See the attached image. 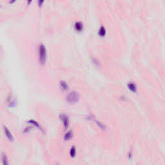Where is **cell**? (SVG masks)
<instances>
[{"label":"cell","instance_id":"cell-1","mask_svg":"<svg viewBox=\"0 0 165 165\" xmlns=\"http://www.w3.org/2000/svg\"><path fill=\"white\" fill-rule=\"evenodd\" d=\"M38 51H39V60L40 64H44L46 60V50L45 45H42V44L39 45Z\"/></svg>","mask_w":165,"mask_h":165},{"label":"cell","instance_id":"cell-2","mask_svg":"<svg viewBox=\"0 0 165 165\" xmlns=\"http://www.w3.org/2000/svg\"><path fill=\"white\" fill-rule=\"evenodd\" d=\"M79 99V95L75 92H70L67 97V101L70 103H75Z\"/></svg>","mask_w":165,"mask_h":165},{"label":"cell","instance_id":"cell-3","mask_svg":"<svg viewBox=\"0 0 165 165\" xmlns=\"http://www.w3.org/2000/svg\"><path fill=\"white\" fill-rule=\"evenodd\" d=\"M60 118H61V120L63 121L64 128H65V129H67L68 126V123H69L68 116L65 115V114H61L60 115Z\"/></svg>","mask_w":165,"mask_h":165},{"label":"cell","instance_id":"cell-4","mask_svg":"<svg viewBox=\"0 0 165 165\" xmlns=\"http://www.w3.org/2000/svg\"><path fill=\"white\" fill-rule=\"evenodd\" d=\"M74 27H75V31L77 32H82V30H83V25H82V23H81V22H76V23H75Z\"/></svg>","mask_w":165,"mask_h":165},{"label":"cell","instance_id":"cell-5","mask_svg":"<svg viewBox=\"0 0 165 165\" xmlns=\"http://www.w3.org/2000/svg\"><path fill=\"white\" fill-rule=\"evenodd\" d=\"M128 89H130L133 92H137V86H136L135 84L133 83V82H131L128 84Z\"/></svg>","mask_w":165,"mask_h":165},{"label":"cell","instance_id":"cell-6","mask_svg":"<svg viewBox=\"0 0 165 165\" xmlns=\"http://www.w3.org/2000/svg\"><path fill=\"white\" fill-rule=\"evenodd\" d=\"M107 34V31L104 27H101L98 31V34L100 37H104Z\"/></svg>","mask_w":165,"mask_h":165},{"label":"cell","instance_id":"cell-7","mask_svg":"<svg viewBox=\"0 0 165 165\" xmlns=\"http://www.w3.org/2000/svg\"><path fill=\"white\" fill-rule=\"evenodd\" d=\"M73 136V134L72 132L71 131L68 132H67V134H66L65 135H64V140H70L72 139Z\"/></svg>","mask_w":165,"mask_h":165},{"label":"cell","instance_id":"cell-8","mask_svg":"<svg viewBox=\"0 0 165 165\" xmlns=\"http://www.w3.org/2000/svg\"><path fill=\"white\" fill-rule=\"evenodd\" d=\"M5 134H6L7 137H8V139H9L10 141H12V140H13V137H12V135H11L10 132L7 130V128H5Z\"/></svg>","mask_w":165,"mask_h":165},{"label":"cell","instance_id":"cell-9","mask_svg":"<svg viewBox=\"0 0 165 165\" xmlns=\"http://www.w3.org/2000/svg\"><path fill=\"white\" fill-rule=\"evenodd\" d=\"M60 86H61V89H63V90H67L68 88V85L67 84V82H64V81L60 82Z\"/></svg>","mask_w":165,"mask_h":165},{"label":"cell","instance_id":"cell-10","mask_svg":"<svg viewBox=\"0 0 165 165\" xmlns=\"http://www.w3.org/2000/svg\"><path fill=\"white\" fill-rule=\"evenodd\" d=\"M70 156L74 157L75 156V154H76V150H75V147H72L70 150Z\"/></svg>","mask_w":165,"mask_h":165},{"label":"cell","instance_id":"cell-11","mask_svg":"<svg viewBox=\"0 0 165 165\" xmlns=\"http://www.w3.org/2000/svg\"><path fill=\"white\" fill-rule=\"evenodd\" d=\"M28 123H31V124H32V125H35V126H36L38 128H40V126H39V124H38V123H37V122H36V121H33V120H30V121H28Z\"/></svg>","mask_w":165,"mask_h":165},{"label":"cell","instance_id":"cell-12","mask_svg":"<svg viewBox=\"0 0 165 165\" xmlns=\"http://www.w3.org/2000/svg\"><path fill=\"white\" fill-rule=\"evenodd\" d=\"M3 162L4 164H7V157L5 155H3Z\"/></svg>","mask_w":165,"mask_h":165},{"label":"cell","instance_id":"cell-13","mask_svg":"<svg viewBox=\"0 0 165 165\" xmlns=\"http://www.w3.org/2000/svg\"><path fill=\"white\" fill-rule=\"evenodd\" d=\"M44 1H45V0H38V5H39V7L42 6Z\"/></svg>","mask_w":165,"mask_h":165},{"label":"cell","instance_id":"cell-14","mask_svg":"<svg viewBox=\"0 0 165 165\" xmlns=\"http://www.w3.org/2000/svg\"><path fill=\"white\" fill-rule=\"evenodd\" d=\"M15 1H16V0H10V2H9V3H10V4H12V3H14Z\"/></svg>","mask_w":165,"mask_h":165},{"label":"cell","instance_id":"cell-15","mask_svg":"<svg viewBox=\"0 0 165 165\" xmlns=\"http://www.w3.org/2000/svg\"><path fill=\"white\" fill-rule=\"evenodd\" d=\"M32 1V0H27V3L29 5V4L31 3V2Z\"/></svg>","mask_w":165,"mask_h":165}]
</instances>
